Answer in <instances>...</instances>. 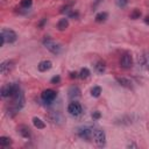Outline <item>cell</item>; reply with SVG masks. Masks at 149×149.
<instances>
[{
  "mask_svg": "<svg viewBox=\"0 0 149 149\" xmlns=\"http://www.w3.org/2000/svg\"><path fill=\"white\" fill-rule=\"evenodd\" d=\"M115 80L119 83V85H121V86H123V87H127V88H132L133 87V83L128 79V78H125V77H116L115 78Z\"/></svg>",
  "mask_w": 149,
  "mask_h": 149,
  "instance_id": "7c38bea8",
  "label": "cell"
},
{
  "mask_svg": "<svg viewBox=\"0 0 149 149\" xmlns=\"http://www.w3.org/2000/svg\"><path fill=\"white\" fill-rule=\"evenodd\" d=\"M115 3H116L119 7L123 8V7H126V6H127V3H128V0H115Z\"/></svg>",
  "mask_w": 149,
  "mask_h": 149,
  "instance_id": "d4e9b609",
  "label": "cell"
},
{
  "mask_svg": "<svg viewBox=\"0 0 149 149\" xmlns=\"http://www.w3.org/2000/svg\"><path fill=\"white\" fill-rule=\"evenodd\" d=\"M43 45H44L50 52H52V54H55V55H58V54H61V51H62L61 44H59L58 42H56L55 40L50 38V37H44V38H43Z\"/></svg>",
  "mask_w": 149,
  "mask_h": 149,
  "instance_id": "7a4b0ae2",
  "label": "cell"
},
{
  "mask_svg": "<svg viewBox=\"0 0 149 149\" xmlns=\"http://www.w3.org/2000/svg\"><path fill=\"white\" fill-rule=\"evenodd\" d=\"M56 95H57L56 91H54V90H51V88H48V90H44V91L42 92L41 99H42L44 102L50 104L51 101H54V99L56 98Z\"/></svg>",
  "mask_w": 149,
  "mask_h": 149,
  "instance_id": "8992f818",
  "label": "cell"
},
{
  "mask_svg": "<svg viewBox=\"0 0 149 149\" xmlns=\"http://www.w3.org/2000/svg\"><path fill=\"white\" fill-rule=\"evenodd\" d=\"M78 135L84 140H90L92 137V130L90 128H80L78 130Z\"/></svg>",
  "mask_w": 149,
  "mask_h": 149,
  "instance_id": "30bf717a",
  "label": "cell"
},
{
  "mask_svg": "<svg viewBox=\"0 0 149 149\" xmlns=\"http://www.w3.org/2000/svg\"><path fill=\"white\" fill-rule=\"evenodd\" d=\"M19 133L23 136V137H30V129L26 126H20L19 127Z\"/></svg>",
  "mask_w": 149,
  "mask_h": 149,
  "instance_id": "e0dca14e",
  "label": "cell"
},
{
  "mask_svg": "<svg viewBox=\"0 0 149 149\" xmlns=\"http://www.w3.org/2000/svg\"><path fill=\"white\" fill-rule=\"evenodd\" d=\"M1 36L5 38V41H6L7 43H13V42H15L16 38H17L16 33H15L14 30L7 29V28H3V29L1 30Z\"/></svg>",
  "mask_w": 149,
  "mask_h": 149,
  "instance_id": "5b68a950",
  "label": "cell"
},
{
  "mask_svg": "<svg viewBox=\"0 0 149 149\" xmlns=\"http://www.w3.org/2000/svg\"><path fill=\"white\" fill-rule=\"evenodd\" d=\"M120 65L123 68V69H130L133 66V57L130 54L126 52L121 56V59H120Z\"/></svg>",
  "mask_w": 149,
  "mask_h": 149,
  "instance_id": "ba28073f",
  "label": "cell"
},
{
  "mask_svg": "<svg viewBox=\"0 0 149 149\" xmlns=\"http://www.w3.org/2000/svg\"><path fill=\"white\" fill-rule=\"evenodd\" d=\"M107 16H108V14L106 12H100L95 15V21L97 22H104L107 19Z\"/></svg>",
  "mask_w": 149,
  "mask_h": 149,
  "instance_id": "d6986e66",
  "label": "cell"
},
{
  "mask_svg": "<svg viewBox=\"0 0 149 149\" xmlns=\"http://www.w3.org/2000/svg\"><path fill=\"white\" fill-rule=\"evenodd\" d=\"M100 116H101V114H100V112H98V111L92 113V118H93V119H95V120L100 119Z\"/></svg>",
  "mask_w": 149,
  "mask_h": 149,
  "instance_id": "4316f807",
  "label": "cell"
},
{
  "mask_svg": "<svg viewBox=\"0 0 149 149\" xmlns=\"http://www.w3.org/2000/svg\"><path fill=\"white\" fill-rule=\"evenodd\" d=\"M101 93V87L100 86H94L91 88V95L94 97V98H98Z\"/></svg>",
  "mask_w": 149,
  "mask_h": 149,
  "instance_id": "ffe728a7",
  "label": "cell"
},
{
  "mask_svg": "<svg viewBox=\"0 0 149 149\" xmlns=\"http://www.w3.org/2000/svg\"><path fill=\"white\" fill-rule=\"evenodd\" d=\"M88 76H90V70H88L87 68H83V69L80 70V72H79V77H80L81 79H86Z\"/></svg>",
  "mask_w": 149,
  "mask_h": 149,
  "instance_id": "7402d4cb",
  "label": "cell"
},
{
  "mask_svg": "<svg viewBox=\"0 0 149 149\" xmlns=\"http://www.w3.org/2000/svg\"><path fill=\"white\" fill-rule=\"evenodd\" d=\"M68 93H69V98H71V99L78 98V97L80 95V90H79L78 86H71V87L69 88Z\"/></svg>",
  "mask_w": 149,
  "mask_h": 149,
  "instance_id": "4fadbf2b",
  "label": "cell"
},
{
  "mask_svg": "<svg viewBox=\"0 0 149 149\" xmlns=\"http://www.w3.org/2000/svg\"><path fill=\"white\" fill-rule=\"evenodd\" d=\"M20 90L19 85L17 84H7V85H3L1 87V91H0V94L2 98H7V97H12L13 94H15L17 91Z\"/></svg>",
  "mask_w": 149,
  "mask_h": 149,
  "instance_id": "3957f363",
  "label": "cell"
},
{
  "mask_svg": "<svg viewBox=\"0 0 149 149\" xmlns=\"http://www.w3.org/2000/svg\"><path fill=\"white\" fill-rule=\"evenodd\" d=\"M139 61L141 62V64H142L144 68H147V69L149 70V54H144V55H142L141 58H140Z\"/></svg>",
  "mask_w": 149,
  "mask_h": 149,
  "instance_id": "ac0fdd59",
  "label": "cell"
},
{
  "mask_svg": "<svg viewBox=\"0 0 149 149\" xmlns=\"http://www.w3.org/2000/svg\"><path fill=\"white\" fill-rule=\"evenodd\" d=\"M33 125L37 128V129H43V128H45V123H44V121H42L40 118H33Z\"/></svg>",
  "mask_w": 149,
  "mask_h": 149,
  "instance_id": "2e32d148",
  "label": "cell"
},
{
  "mask_svg": "<svg viewBox=\"0 0 149 149\" xmlns=\"http://www.w3.org/2000/svg\"><path fill=\"white\" fill-rule=\"evenodd\" d=\"M68 27H69V21H68L66 17L61 19V20L58 21V23H57V28H58V30H65Z\"/></svg>",
  "mask_w": 149,
  "mask_h": 149,
  "instance_id": "5bb4252c",
  "label": "cell"
},
{
  "mask_svg": "<svg viewBox=\"0 0 149 149\" xmlns=\"http://www.w3.org/2000/svg\"><path fill=\"white\" fill-rule=\"evenodd\" d=\"M51 66H52V63H51L50 61H42V62L38 63L37 69H38V71H41V72H45V71L50 70Z\"/></svg>",
  "mask_w": 149,
  "mask_h": 149,
  "instance_id": "8fae6325",
  "label": "cell"
},
{
  "mask_svg": "<svg viewBox=\"0 0 149 149\" xmlns=\"http://www.w3.org/2000/svg\"><path fill=\"white\" fill-rule=\"evenodd\" d=\"M68 112L72 116H78L81 113V105L79 102H77V101H72L68 106Z\"/></svg>",
  "mask_w": 149,
  "mask_h": 149,
  "instance_id": "52a82bcc",
  "label": "cell"
},
{
  "mask_svg": "<svg viewBox=\"0 0 149 149\" xmlns=\"http://www.w3.org/2000/svg\"><path fill=\"white\" fill-rule=\"evenodd\" d=\"M144 22H146L147 24H149V15H148V16H146V19H144Z\"/></svg>",
  "mask_w": 149,
  "mask_h": 149,
  "instance_id": "f1b7e54d",
  "label": "cell"
},
{
  "mask_svg": "<svg viewBox=\"0 0 149 149\" xmlns=\"http://www.w3.org/2000/svg\"><path fill=\"white\" fill-rule=\"evenodd\" d=\"M94 69H95V71L98 72V73H104L105 72V70H106V65H105V62H102V61H99L98 63H95V65H94Z\"/></svg>",
  "mask_w": 149,
  "mask_h": 149,
  "instance_id": "9a60e30c",
  "label": "cell"
},
{
  "mask_svg": "<svg viewBox=\"0 0 149 149\" xmlns=\"http://www.w3.org/2000/svg\"><path fill=\"white\" fill-rule=\"evenodd\" d=\"M10 143H12V141H10L9 137H6V136H1V137H0V146H1V147H7V146H9Z\"/></svg>",
  "mask_w": 149,
  "mask_h": 149,
  "instance_id": "44dd1931",
  "label": "cell"
},
{
  "mask_svg": "<svg viewBox=\"0 0 149 149\" xmlns=\"http://www.w3.org/2000/svg\"><path fill=\"white\" fill-rule=\"evenodd\" d=\"M24 105V95L21 90H19L15 94L12 95V104L8 108V114L10 116H14Z\"/></svg>",
  "mask_w": 149,
  "mask_h": 149,
  "instance_id": "6da1fadb",
  "label": "cell"
},
{
  "mask_svg": "<svg viewBox=\"0 0 149 149\" xmlns=\"http://www.w3.org/2000/svg\"><path fill=\"white\" fill-rule=\"evenodd\" d=\"M13 68H14V62L13 61H5L0 64V72L2 74H7L9 71H12Z\"/></svg>",
  "mask_w": 149,
  "mask_h": 149,
  "instance_id": "9c48e42d",
  "label": "cell"
},
{
  "mask_svg": "<svg viewBox=\"0 0 149 149\" xmlns=\"http://www.w3.org/2000/svg\"><path fill=\"white\" fill-rule=\"evenodd\" d=\"M59 81H61V77H59V76H55V77L51 78V83H52V84H57V83H59Z\"/></svg>",
  "mask_w": 149,
  "mask_h": 149,
  "instance_id": "484cf974",
  "label": "cell"
},
{
  "mask_svg": "<svg viewBox=\"0 0 149 149\" xmlns=\"http://www.w3.org/2000/svg\"><path fill=\"white\" fill-rule=\"evenodd\" d=\"M141 16V12L137 9V8H135L132 13H130V17L133 19V20H136V19H139Z\"/></svg>",
  "mask_w": 149,
  "mask_h": 149,
  "instance_id": "cb8c5ba5",
  "label": "cell"
},
{
  "mask_svg": "<svg viewBox=\"0 0 149 149\" xmlns=\"http://www.w3.org/2000/svg\"><path fill=\"white\" fill-rule=\"evenodd\" d=\"M78 74L79 73H77V72H70V78H77Z\"/></svg>",
  "mask_w": 149,
  "mask_h": 149,
  "instance_id": "83f0119b",
  "label": "cell"
},
{
  "mask_svg": "<svg viewBox=\"0 0 149 149\" xmlns=\"http://www.w3.org/2000/svg\"><path fill=\"white\" fill-rule=\"evenodd\" d=\"M31 5H33L31 0H21V2H20V6L22 8H29Z\"/></svg>",
  "mask_w": 149,
  "mask_h": 149,
  "instance_id": "603a6c76",
  "label": "cell"
},
{
  "mask_svg": "<svg viewBox=\"0 0 149 149\" xmlns=\"http://www.w3.org/2000/svg\"><path fill=\"white\" fill-rule=\"evenodd\" d=\"M92 137H93V140H94V142H95V144L98 147L105 146V143H106V135H105L104 130H101V129H93L92 130Z\"/></svg>",
  "mask_w": 149,
  "mask_h": 149,
  "instance_id": "277c9868",
  "label": "cell"
}]
</instances>
